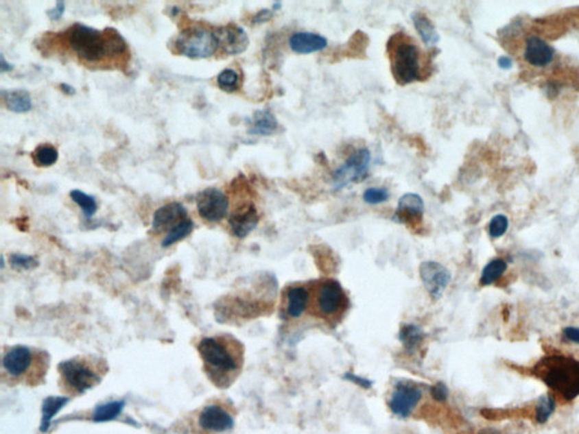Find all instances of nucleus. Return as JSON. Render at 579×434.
Returning <instances> with one entry per match:
<instances>
[{"instance_id": "nucleus-10", "label": "nucleus", "mask_w": 579, "mask_h": 434, "mask_svg": "<svg viewBox=\"0 0 579 434\" xmlns=\"http://www.w3.org/2000/svg\"><path fill=\"white\" fill-rule=\"evenodd\" d=\"M196 204L198 214L206 222H221L228 215V197L217 188L202 190L197 195Z\"/></svg>"}, {"instance_id": "nucleus-12", "label": "nucleus", "mask_w": 579, "mask_h": 434, "mask_svg": "<svg viewBox=\"0 0 579 434\" xmlns=\"http://www.w3.org/2000/svg\"><path fill=\"white\" fill-rule=\"evenodd\" d=\"M422 391L418 387L409 383H399L390 396V409L401 418H407L421 400Z\"/></svg>"}, {"instance_id": "nucleus-23", "label": "nucleus", "mask_w": 579, "mask_h": 434, "mask_svg": "<svg viewBox=\"0 0 579 434\" xmlns=\"http://www.w3.org/2000/svg\"><path fill=\"white\" fill-rule=\"evenodd\" d=\"M413 24L418 36L427 47H434L439 41V34L429 17L421 12H414L412 14Z\"/></svg>"}, {"instance_id": "nucleus-41", "label": "nucleus", "mask_w": 579, "mask_h": 434, "mask_svg": "<svg viewBox=\"0 0 579 434\" xmlns=\"http://www.w3.org/2000/svg\"><path fill=\"white\" fill-rule=\"evenodd\" d=\"M13 69L14 64L7 62L3 55L0 56V71H1V73H8V71H12Z\"/></svg>"}, {"instance_id": "nucleus-7", "label": "nucleus", "mask_w": 579, "mask_h": 434, "mask_svg": "<svg viewBox=\"0 0 579 434\" xmlns=\"http://www.w3.org/2000/svg\"><path fill=\"white\" fill-rule=\"evenodd\" d=\"M178 53L191 59L212 57L219 49L215 29L206 26L191 25L182 29L174 41Z\"/></svg>"}, {"instance_id": "nucleus-22", "label": "nucleus", "mask_w": 579, "mask_h": 434, "mask_svg": "<svg viewBox=\"0 0 579 434\" xmlns=\"http://www.w3.org/2000/svg\"><path fill=\"white\" fill-rule=\"evenodd\" d=\"M3 99L7 109L12 112L26 113L32 109V97L27 91H3Z\"/></svg>"}, {"instance_id": "nucleus-5", "label": "nucleus", "mask_w": 579, "mask_h": 434, "mask_svg": "<svg viewBox=\"0 0 579 434\" xmlns=\"http://www.w3.org/2000/svg\"><path fill=\"white\" fill-rule=\"evenodd\" d=\"M535 376L567 400L579 396V361L565 355H549L534 367Z\"/></svg>"}, {"instance_id": "nucleus-24", "label": "nucleus", "mask_w": 579, "mask_h": 434, "mask_svg": "<svg viewBox=\"0 0 579 434\" xmlns=\"http://www.w3.org/2000/svg\"><path fill=\"white\" fill-rule=\"evenodd\" d=\"M69 402L68 397H47L43 400L42 404V418H41V432L48 431L50 423H51L52 418L55 415L58 414L59 411L67 405Z\"/></svg>"}, {"instance_id": "nucleus-27", "label": "nucleus", "mask_w": 579, "mask_h": 434, "mask_svg": "<svg viewBox=\"0 0 579 434\" xmlns=\"http://www.w3.org/2000/svg\"><path fill=\"white\" fill-rule=\"evenodd\" d=\"M506 269H507V263L504 259H500V258L493 259L486 264V267L483 268L480 282L484 287L491 285L504 275Z\"/></svg>"}, {"instance_id": "nucleus-16", "label": "nucleus", "mask_w": 579, "mask_h": 434, "mask_svg": "<svg viewBox=\"0 0 579 434\" xmlns=\"http://www.w3.org/2000/svg\"><path fill=\"white\" fill-rule=\"evenodd\" d=\"M187 215H188L187 208L182 204L178 202L167 204L165 206L156 209V212L153 215L152 228L155 233H161V232L169 233L174 226L187 219Z\"/></svg>"}, {"instance_id": "nucleus-15", "label": "nucleus", "mask_w": 579, "mask_h": 434, "mask_svg": "<svg viewBox=\"0 0 579 434\" xmlns=\"http://www.w3.org/2000/svg\"><path fill=\"white\" fill-rule=\"evenodd\" d=\"M259 222L257 208L254 204H245L232 213L228 219V226L232 234L239 239L248 237Z\"/></svg>"}, {"instance_id": "nucleus-42", "label": "nucleus", "mask_w": 579, "mask_h": 434, "mask_svg": "<svg viewBox=\"0 0 579 434\" xmlns=\"http://www.w3.org/2000/svg\"><path fill=\"white\" fill-rule=\"evenodd\" d=\"M498 64L500 67L504 68V69H509V68L512 67V62L508 57H501V58H499Z\"/></svg>"}, {"instance_id": "nucleus-17", "label": "nucleus", "mask_w": 579, "mask_h": 434, "mask_svg": "<svg viewBox=\"0 0 579 434\" xmlns=\"http://www.w3.org/2000/svg\"><path fill=\"white\" fill-rule=\"evenodd\" d=\"M525 62L534 68H545L554 62V50L539 36H528L525 43Z\"/></svg>"}, {"instance_id": "nucleus-8", "label": "nucleus", "mask_w": 579, "mask_h": 434, "mask_svg": "<svg viewBox=\"0 0 579 434\" xmlns=\"http://www.w3.org/2000/svg\"><path fill=\"white\" fill-rule=\"evenodd\" d=\"M370 162L371 153L368 148L362 147L354 151L333 174L335 189H343L348 184L362 182L369 173Z\"/></svg>"}, {"instance_id": "nucleus-33", "label": "nucleus", "mask_w": 579, "mask_h": 434, "mask_svg": "<svg viewBox=\"0 0 579 434\" xmlns=\"http://www.w3.org/2000/svg\"><path fill=\"white\" fill-rule=\"evenodd\" d=\"M390 191L386 188H368L364 190V200L370 205L383 204L390 200Z\"/></svg>"}, {"instance_id": "nucleus-46", "label": "nucleus", "mask_w": 579, "mask_h": 434, "mask_svg": "<svg viewBox=\"0 0 579 434\" xmlns=\"http://www.w3.org/2000/svg\"><path fill=\"white\" fill-rule=\"evenodd\" d=\"M281 6H282V3H274V5H273V10H280Z\"/></svg>"}, {"instance_id": "nucleus-9", "label": "nucleus", "mask_w": 579, "mask_h": 434, "mask_svg": "<svg viewBox=\"0 0 579 434\" xmlns=\"http://www.w3.org/2000/svg\"><path fill=\"white\" fill-rule=\"evenodd\" d=\"M312 306L322 317L338 315L346 306V296L341 284L334 280H322L316 287Z\"/></svg>"}, {"instance_id": "nucleus-40", "label": "nucleus", "mask_w": 579, "mask_h": 434, "mask_svg": "<svg viewBox=\"0 0 579 434\" xmlns=\"http://www.w3.org/2000/svg\"><path fill=\"white\" fill-rule=\"evenodd\" d=\"M563 337L567 341H573L579 345V328L577 327H566L563 331Z\"/></svg>"}, {"instance_id": "nucleus-31", "label": "nucleus", "mask_w": 579, "mask_h": 434, "mask_svg": "<svg viewBox=\"0 0 579 434\" xmlns=\"http://www.w3.org/2000/svg\"><path fill=\"white\" fill-rule=\"evenodd\" d=\"M239 75L235 69L226 68L217 76V85L221 90L232 93L239 88Z\"/></svg>"}, {"instance_id": "nucleus-39", "label": "nucleus", "mask_w": 579, "mask_h": 434, "mask_svg": "<svg viewBox=\"0 0 579 434\" xmlns=\"http://www.w3.org/2000/svg\"><path fill=\"white\" fill-rule=\"evenodd\" d=\"M273 17V10H268V8H264V10H259L254 17H252V23L254 24H263V23L268 22Z\"/></svg>"}, {"instance_id": "nucleus-13", "label": "nucleus", "mask_w": 579, "mask_h": 434, "mask_svg": "<svg viewBox=\"0 0 579 434\" xmlns=\"http://www.w3.org/2000/svg\"><path fill=\"white\" fill-rule=\"evenodd\" d=\"M215 34L219 41V48H221L226 55H240L248 49V34L241 26L235 24L220 26L215 29Z\"/></svg>"}, {"instance_id": "nucleus-21", "label": "nucleus", "mask_w": 579, "mask_h": 434, "mask_svg": "<svg viewBox=\"0 0 579 434\" xmlns=\"http://www.w3.org/2000/svg\"><path fill=\"white\" fill-rule=\"evenodd\" d=\"M279 123L273 113L268 110H258L251 119L249 134L258 136H270L276 132Z\"/></svg>"}, {"instance_id": "nucleus-32", "label": "nucleus", "mask_w": 579, "mask_h": 434, "mask_svg": "<svg viewBox=\"0 0 579 434\" xmlns=\"http://www.w3.org/2000/svg\"><path fill=\"white\" fill-rule=\"evenodd\" d=\"M556 409V402L551 395L541 396L536 405V420L540 424L547 423Z\"/></svg>"}, {"instance_id": "nucleus-11", "label": "nucleus", "mask_w": 579, "mask_h": 434, "mask_svg": "<svg viewBox=\"0 0 579 434\" xmlns=\"http://www.w3.org/2000/svg\"><path fill=\"white\" fill-rule=\"evenodd\" d=\"M420 276L425 289L434 300L440 299L451 280L449 270L437 261L422 263L420 266Z\"/></svg>"}, {"instance_id": "nucleus-25", "label": "nucleus", "mask_w": 579, "mask_h": 434, "mask_svg": "<svg viewBox=\"0 0 579 434\" xmlns=\"http://www.w3.org/2000/svg\"><path fill=\"white\" fill-rule=\"evenodd\" d=\"M399 339L409 353H413L425 339V333L415 325H404L399 333Z\"/></svg>"}, {"instance_id": "nucleus-37", "label": "nucleus", "mask_w": 579, "mask_h": 434, "mask_svg": "<svg viewBox=\"0 0 579 434\" xmlns=\"http://www.w3.org/2000/svg\"><path fill=\"white\" fill-rule=\"evenodd\" d=\"M344 379L348 380V381H351V383H354L355 385H359V386L362 387L364 389H369V388L373 387V381L371 380L355 376L353 373H345Z\"/></svg>"}, {"instance_id": "nucleus-29", "label": "nucleus", "mask_w": 579, "mask_h": 434, "mask_svg": "<svg viewBox=\"0 0 579 434\" xmlns=\"http://www.w3.org/2000/svg\"><path fill=\"white\" fill-rule=\"evenodd\" d=\"M69 196L74 203L78 204V206L81 207L84 215L87 219L93 217L94 214L97 210V200L93 196H90V195H87V193L78 189L71 190Z\"/></svg>"}, {"instance_id": "nucleus-20", "label": "nucleus", "mask_w": 579, "mask_h": 434, "mask_svg": "<svg viewBox=\"0 0 579 434\" xmlns=\"http://www.w3.org/2000/svg\"><path fill=\"white\" fill-rule=\"evenodd\" d=\"M287 315L291 318H299L303 312L306 311L309 303V291L305 287H292L287 289Z\"/></svg>"}, {"instance_id": "nucleus-3", "label": "nucleus", "mask_w": 579, "mask_h": 434, "mask_svg": "<svg viewBox=\"0 0 579 434\" xmlns=\"http://www.w3.org/2000/svg\"><path fill=\"white\" fill-rule=\"evenodd\" d=\"M3 380L10 386L38 387L45 383L50 367L47 352L24 345H15L3 351Z\"/></svg>"}, {"instance_id": "nucleus-35", "label": "nucleus", "mask_w": 579, "mask_h": 434, "mask_svg": "<svg viewBox=\"0 0 579 434\" xmlns=\"http://www.w3.org/2000/svg\"><path fill=\"white\" fill-rule=\"evenodd\" d=\"M508 219L505 215H496L489 223V234L493 238H500L508 230Z\"/></svg>"}, {"instance_id": "nucleus-34", "label": "nucleus", "mask_w": 579, "mask_h": 434, "mask_svg": "<svg viewBox=\"0 0 579 434\" xmlns=\"http://www.w3.org/2000/svg\"><path fill=\"white\" fill-rule=\"evenodd\" d=\"M10 265L14 269L29 270L38 266V261L33 256L27 254H13L10 258Z\"/></svg>"}, {"instance_id": "nucleus-19", "label": "nucleus", "mask_w": 579, "mask_h": 434, "mask_svg": "<svg viewBox=\"0 0 579 434\" xmlns=\"http://www.w3.org/2000/svg\"><path fill=\"white\" fill-rule=\"evenodd\" d=\"M425 212V202L418 193H407L399 200L395 219L402 223H415Z\"/></svg>"}, {"instance_id": "nucleus-26", "label": "nucleus", "mask_w": 579, "mask_h": 434, "mask_svg": "<svg viewBox=\"0 0 579 434\" xmlns=\"http://www.w3.org/2000/svg\"><path fill=\"white\" fill-rule=\"evenodd\" d=\"M123 407H125L123 400H115V402L99 405L94 411L93 420L95 422L113 421L121 414Z\"/></svg>"}, {"instance_id": "nucleus-30", "label": "nucleus", "mask_w": 579, "mask_h": 434, "mask_svg": "<svg viewBox=\"0 0 579 434\" xmlns=\"http://www.w3.org/2000/svg\"><path fill=\"white\" fill-rule=\"evenodd\" d=\"M59 153L57 148L51 145H40L36 151L33 152V160L36 165L40 167H51L58 161Z\"/></svg>"}, {"instance_id": "nucleus-14", "label": "nucleus", "mask_w": 579, "mask_h": 434, "mask_svg": "<svg viewBox=\"0 0 579 434\" xmlns=\"http://www.w3.org/2000/svg\"><path fill=\"white\" fill-rule=\"evenodd\" d=\"M198 425L204 431L221 433L231 430L235 425V420L223 406L209 404L200 413Z\"/></svg>"}, {"instance_id": "nucleus-6", "label": "nucleus", "mask_w": 579, "mask_h": 434, "mask_svg": "<svg viewBox=\"0 0 579 434\" xmlns=\"http://www.w3.org/2000/svg\"><path fill=\"white\" fill-rule=\"evenodd\" d=\"M392 73L399 85H407L421 80V53L418 45L409 36L397 33L388 41Z\"/></svg>"}, {"instance_id": "nucleus-2", "label": "nucleus", "mask_w": 579, "mask_h": 434, "mask_svg": "<svg viewBox=\"0 0 579 434\" xmlns=\"http://www.w3.org/2000/svg\"><path fill=\"white\" fill-rule=\"evenodd\" d=\"M66 40L75 55L88 64L117 58L127 51V42L113 27L99 31L92 26L76 23L67 29Z\"/></svg>"}, {"instance_id": "nucleus-44", "label": "nucleus", "mask_w": 579, "mask_h": 434, "mask_svg": "<svg viewBox=\"0 0 579 434\" xmlns=\"http://www.w3.org/2000/svg\"><path fill=\"white\" fill-rule=\"evenodd\" d=\"M477 434H501V433H500V431H498V430H496V429L486 428V429H482V430H481V431H480L479 433H477Z\"/></svg>"}, {"instance_id": "nucleus-18", "label": "nucleus", "mask_w": 579, "mask_h": 434, "mask_svg": "<svg viewBox=\"0 0 579 434\" xmlns=\"http://www.w3.org/2000/svg\"><path fill=\"white\" fill-rule=\"evenodd\" d=\"M289 45L293 52L300 55H308L327 48L329 41L325 36L317 33L296 32L290 36Z\"/></svg>"}, {"instance_id": "nucleus-4", "label": "nucleus", "mask_w": 579, "mask_h": 434, "mask_svg": "<svg viewBox=\"0 0 579 434\" xmlns=\"http://www.w3.org/2000/svg\"><path fill=\"white\" fill-rule=\"evenodd\" d=\"M108 371L109 367L102 357L95 355L71 357L59 363V387L67 395H82L100 385Z\"/></svg>"}, {"instance_id": "nucleus-28", "label": "nucleus", "mask_w": 579, "mask_h": 434, "mask_svg": "<svg viewBox=\"0 0 579 434\" xmlns=\"http://www.w3.org/2000/svg\"><path fill=\"white\" fill-rule=\"evenodd\" d=\"M193 226H193V222L190 219H185L184 221H181L179 224L174 226L165 235V238L162 241V247L163 248H167V247H170V245H174V243H177V242L181 241V240H184L188 235L191 234Z\"/></svg>"}, {"instance_id": "nucleus-38", "label": "nucleus", "mask_w": 579, "mask_h": 434, "mask_svg": "<svg viewBox=\"0 0 579 434\" xmlns=\"http://www.w3.org/2000/svg\"><path fill=\"white\" fill-rule=\"evenodd\" d=\"M64 7H66V5H64V1H58V3H56V6L54 8L47 12V15H48L49 19L51 21L60 20L64 13Z\"/></svg>"}, {"instance_id": "nucleus-43", "label": "nucleus", "mask_w": 579, "mask_h": 434, "mask_svg": "<svg viewBox=\"0 0 579 434\" xmlns=\"http://www.w3.org/2000/svg\"><path fill=\"white\" fill-rule=\"evenodd\" d=\"M60 90H62L64 94H67V95H73V94H75L74 87L71 86L69 84H60Z\"/></svg>"}, {"instance_id": "nucleus-1", "label": "nucleus", "mask_w": 579, "mask_h": 434, "mask_svg": "<svg viewBox=\"0 0 579 434\" xmlns=\"http://www.w3.org/2000/svg\"><path fill=\"white\" fill-rule=\"evenodd\" d=\"M197 351L203 361L204 372L220 389L235 383L244 365V346L231 335H216L200 339Z\"/></svg>"}, {"instance_id": "nucleus-45", "label": "nucleus", "mask_w": 579, "mask_h": 434, "mask_svg": "<svg viewBox=\"0 0 579 434\" xmlns=\"http://www.w3.org/2000/svg\"><path fill=\"white\" fill-rule=\"evenodd\" d=\"M179 12H180V8H179V7H174V8H172V15H174H174H177Z\"/></svg>"}, {"instance_id": "nucleus-36", "label": "nucleus", "mask_w": 579, "mask_h": 434, "mask_svg": "<svg viewBox=\"0 0 579 434\" xmlns=\"http://www.w3.org/2000/svg\"><path fill=\"white\" fill-rule=\"evenodd\" d=\"M430 393H432V398L434 400H437V402H445L448 398L449 390H448L447 386L444 383H438L434 387H432Z\"/></svg>"}]
</instances>
